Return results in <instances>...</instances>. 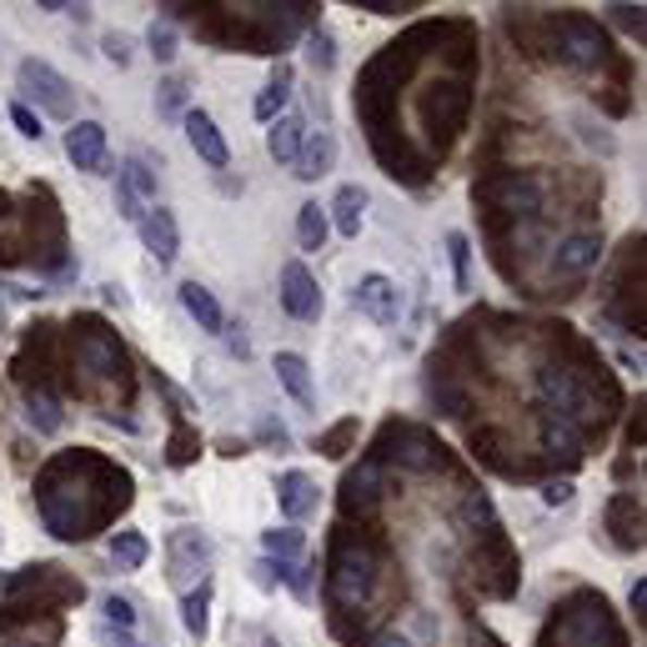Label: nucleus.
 <instances>
[{
	"label": "nucleus",
	"mask_w": 647,
	"mask_h": 647,
	"mask_svg": "<svg viewBox=\"0 0 647 647\" xmlns=\"http://www.w3.org/2000/svg\"><path fill=\"white\" fill-rule=\"evenodd\" d=\"M36 497H40V522L61 543H86L91 532H101L116 512L130 507V477L105 457H96L91 447H76V452H61L40 472Z\"/></svg>",
	"instance_id": "obj_1"
},
{
	"label": "nucleus",
	"mask_w": 647,
	"mask_h": 647,
	"mask_svg": "<svg viewBox=\"0 0 647 647\" xmlns=\"http://www.w3.org/2000/svg\"><path fill=\"white\" fill-rule=\"evenodd\" d=\"M382 568H387V557L372 537H351L341 527V537L332 543V562H326V608L332 612H351L372 602L376 583H382Z\"/></svg>",
	"instance_id": "obj_2"
},
{
	"label": "nucleus",
	"mask_w": 647,
	"mask_h": 647,
	"mask_svg": "<svg viewBox=\"0 0 647 647\" xmlns=\"http://www.w3.org/2000/svg\"><path fill=\"white\" fill-rule=\"evenodd\" d=\"M543 647H622V633L612 622V608L602 593H572L557 618L547 622Z\"/></svg>",
	"instance_id": "obj_3"
},
{
	"label": "nucleus",
	"mask_w": 647,
	"mask_h": 647,
	"mask_svg": "<svg viewBox=\"0 0 647 647\" xmlns=\"http://www.w3.org/2000/svg\"><path fill=\"white\" fill-rule=\"evenodd\" d=\"M466 116H472V80L466 76H437L416 101V121L437 155L466 130Z\"/></svg>",
	"instance_id": "obj_4"
},
{
	"label": "nucleus",
	"mask_w": 647,
	"mask_h": 647,
	"mask_svg": "<svg viewBox=\"0 0 647 647\" xmlns=\"http://www.w3.org/2000/svg\"><path fill=\"white\" fill-rule=\"evenodd\" d=\"M71 362L76 372H86L91 382H121L130 391V362H126V347L101 316H76L71 322Z\"/></svg>",
	"instance_id": "obj_5"
},
{
	"label": "nucleus",
	"mask_w": 647,
	"mask_h": 647,
	"mask_svg": "<svg viewBox=\"0 0 647 647\" xmlns=\"http://www.w3.org/2000/svg\"><path fill=\"white\" fill-rule=\"evenodd\" d=\"M472 196H477V207H487L493 216L532 221L547 201V176H537V171H493V176H482V182L472 186Z\"/></svg>",
	"instance_id": "obj_6"
},
{
	"label": "nucleus",
	"mask_w": 647,
	"mask_h": 647,
	"mask_svg": "<svg viewBox=\"0 0 647 647\" xmlns=\"http://www.w3.org/2000/svg\"><path fill=\"white\" fill-rule=\"evenodd\" d=\"M547 30V46H552V55L562 65H602L612 55L608 36H602V26H597L593 15L583 11H562V15H547L543 21Z\"/></svg>",
	"instance_id": "obj_7"
},
{
	"label": "nucleus",
	"mask_w": 647,
	"mask_h": 647,
	"mask_svg": "<svg viewBox=\"0 0 647 647\" xmlns=\"http://www.w3.org/2000/svg\"><path fill=\"white\" fill-rule=\"evenodd\" d=\"M372 457L382 466H401V472H437V466H447V447L427 427H416V422H391Z\"/></svg>",
	"instance_id": "obj_8"
},
{
	"label": "nucleus",
	"mask_w": 647,
	"mask_h": 647,
	"mask_svg": "<svg viewBox=\"0 0 647 647\" xmlns=\"http://www.w3.org/2000/svg\"><path fill=\"white\" fill-rule=\"evenodd\" d=\"M15 80H21V96H26V101H36L46 116H55V121H71V116H76V91H71V80H65L55 65H46V61H21Z\"/></svg>",
	"instance_id": "obj_9"
},
{
	"label": "nucleus",
	"mask_w": 647,
	"mask_h": 647,
	"mask_svg": "<svg viewBox=\"0 0 647 647\" xmlns=\"http://www.w3.org/2000/svg\"><path fill=\"white\" fill-rule=\"evenodd\" d=\"M382 497H387V466L376 462V457L357 462V472H347V477H341V512L372 518L376 507H382Z\"/></svg>",
	"instance_id": "obj_10"
},
{
	"label": "nucleus",
	"mask_w": 647,
	"mask_h": 647,
	"mask_svg": "<svg viewBox=\"0 0 647 647\" xmlns=\"http://www.w3.org/2000/svg\"><path fill=\"white\" fill-rule=\"evenodd\" d=\"M597 257H602V241H597L593 232H572V236L557 241L552 266H547V272H552L557 282H577V276H587L597 266Z\"/></svg>",
	"instance_id": "obj_11"
},
{
	"label": "nucleus",
	"mask_w": 647,
	"mask_h": 647,
	"mask_svg": "<svg viewBox=\"0 0 647 647\" xmlns=\"http://www.w3.org/2000/svg\"><path fill=\"white\" fill-rule=\"evenodd\" d=\"M282 307L297 316V322H316L322 316V286L316 276L301 266V261H286L282 266Z\"/></svg>",
	"instance_id": "obj_12"
},
{
	"label": "nucleus",
	"mask_w": 647,
	"mask_h": 647,
	"mask_svg": "<svg viewBox=\"0 0 647 647\" xmlns=\"http://www.w3.org/2000/svg\"><path fill=\"white\" fill-rule=\"evenodd\" d=\"M141 241H146V251L155 257V266H171V261L182 257V226H176V216H171L166 207H151V211H141Z\"/></svg>",
	"instance_id": "obj_13"
},
{
	"label": "nucleus",
	"mask_w": 647,
	"mask_h": 647,
	"mask_svg": "<svg viewBox=\"0 0 647 647\" xmlns=\"http://www.w3.org/2000/svg\"><path fill=\"white\" fill-rule=\"evenodd\" d=\"M351 307L362 311V316H372L376 326H391V322H397V311H401V301H397V286H391L382 272H372V276H362V282H357V291H351Z\"/></svg>",
	"instance_id": "obj_14"
},
{
	"label": "nucleus",
	"mask_w": 647,
	"mask_h": 647,
	"mask_svg": "<svg viewBox=\"0 0 647 647\" xmlns=\"http://www.w3.org/2000/svg\"><path fill=\"white\" fill-rule=\"evenodd\" d=\"M65 155L76 171H105V126L101 121H71L65 130Z\"/></svg>",
	"instance_id": "obj_15"
},
{
	"label": "nucleus",
	"mask_w": 647,
	"mask_h": 647,
	"mask_svg": "<svg viewBox=\"0 0 647 647\" xmlns=\"http://www.w3.org/2000/svg\"><path fill=\"white\" fill-rule=\"evenodd\" d=\"M182 126H186V141H191V151L207 161V166H216V171H226V161H232V151H226V136L216 130V121L207 116V111H186L182 116Z\"/></svg>",
	"instance_id": "obj_16"
},
{
	"label": "nucleus",
	"mask_w": 647,
	"mask_h": 647,
	"mask_svg": "<svg viewBox=\"0 0 647 647\" xmlns=\"http://www.w3.org/2000/svg\"><path fill=\"white\" fill-rule=\"evenodd\" d=\"M537 437H543V452L552 457V462H562V466H577L583 462V432L572 427V422H562V416H552V412H543V422H537Z\"/></svg>",
	"instance_id": "obj_17"
},
{
	"label": "nucleus",
	"mask_w": 647,
	"mask_h": 647,
	"mask_svg": "<svg viewBox=\"0 0 647 647\" xmlns=\"http://www.w3.org/2000/svg\"><path fill=\"white\" fill-rule=\"evenodd\" d=\"M608 532L622 552H637L643 547V502L633 493H618L608 502Z\"/></svg>",
	"instance_id": "obj_18"
},
{
	"label": "nucleus",
	"mask_w": 647,
	"mask_h": 647,
	"mask_svg": "<svg viewBox=\"0 0 647 647\" xmlns=\"http://www.w3.org/2000/svg\"><path fill=\"white\" fill-rule=\"evenodd\" d=\"M155 196V176L146 161H126L121 166V182H116V207L126 221H141V201Z\"/></svg>",
	"instance_id": "obj_19"
},
{
	"label": "nucleus",
	"mask_w": 647,
	"mask_h": 647,
	"mask_svg": "<svg viewBox=\"0 0 647 647\" xmlns=\"http://www.w3.org/2000/svg\"><path fill=\"white\" fill-rule=\"evenodd\" d=\"M211 562V543L201 537L196 527H182L171 532V583H186L196 568H207Z\"/></svg>",
	"instance_id": "obj_20"
},
{
	"label": "nucleus",
	"mask_w": 647,
	"mask_h": 647,
	"mask_svg": "<svg viewBox=\"0 0 647 647\" xmlns=\"http://www.w3.org/2000/svg\"><path fill=\"white\" fill-rule=\"evenodd\" d=\"M276 502H282V512L291 518V527H297L307 512H316V487H311L307 472H282V482H276Z\"/></svg>",
	"instance_id": "obj_21"
},
{
	"label": "nucleus",
	"mask_w": 647,
	"mask_h": 647,
	"mask_svg": "<svg viewBox=\"0 0 647 647\" xmlns=\"http://www.w3.org/2000/svg\"><path fill=\"white\" fill-rule=\"evenodd\" d=\"M332 161H337V141H332V130H316L307 141H301V155H297V176L301 182H322L326 171H332Z\"/></svg>",
	"instance_id": "obj_22"
},
{
	"label": "nucleus",
	"mask_w": 647,
	"mask_h": 647,
	"mask_svg": "<svg viewBox=\"0 0 647 647\" xmlns=\"http://www.w3.org/2000/svg\"><path fill=\"white\" fill-rule=\"evenodd\" d=\"M276 382L291 391V401H301V407H316V387H311L307 357H297V351H276Z\"/></svg>",
	"instance_id": "obj_23"
},
{
	"label": "nucleus",
	"mask_w": 647,
	"mask_h": 647,
	"mask_svg": "<svg viewBox=\"0 0 647 647\" xmlns=\"http://www.w3.org/2000/svg\"><path fill=\"white\" fill-rule=\"evenodd\" d=\"M182 307H186V316H191L201 332H226V311H221V301L211 297L201 282H186L182 286Z\"/></svg>",
	"instance_id": "obj_24"
},
{
	"label": "nucleus",
	"mask_w": 647,
	"mask_h": 647,
	"mask_svg": "<svg viewBox=\"0 0 647 647\" xmlns=\"http://www.w3.org/2000/svg\"><path fill=\"white\" fill-rule=\"evenodd\" d=\"M301 141H307V121L301 116H282L266 130V151H272V161H282V166H297Z\"/></svg>",
	"instance_id": "obj_25"
},
{
	"label": "nucleus",
	"mask_w": 647,
	"mask_h": 647,
	"mask_svg": "<svg viewBox=\"0 0 647 647\" xmlns=\"http://www.w3.org/2000/svg\"><path fill=\"white\" fill-rule=\"evenodd\" d=\"M326 221H337V232L357 241V232H362V221H366V191H362V186H341Z\"/></svg>",
	"instance_id": "obj_26"
},
{
	"label": "nucleus",
	"mask_w": 647,
	"mask_h": 647,
	"mask_svg": "<svg viewBox=\"0 0 647 647\" xmlns=\"http://www.w3.org/2000/svg\"><path fill=\"white\" fill-rule=\"evenodd\" d=\"M26 422L36 432H61V397L51 387H26Z\"/></svg>",
	"instance_id": "obj_27"
},
{
	"label": "nucleus",
	"mask_w": 647,
	"mask_h": 647,
	"mask_svg": "<svg viewBox=\"0 0 647 647\" xmlns=\"http://www.w3.org/2000/svg\"><path fill=\"white\" fill-rule=\"evenodd\" d=\"M286 101H291V65L282 61V65L272 71V86L257 96V121H266V126H272V121H282Z\"/></svg>",
	"instance_id": "obj_28"
},
{
	"label": "nucleus",
	"mask_w": 647,
	"mask_h": 647,
	"mask_svg": "<svg viewBox=\"0 0 647 647\" xmlns=\"http://www.w3.org/2000/svg\"><path fill=\"white\" fill-rule=\"evenodd\" d=\"M326 232H332V221H326V207L307 201V207L297 211V247H301V251H322V247H326Z\"/></svg>",
	"instance_id": "obj_29"
},
{
	"label": "nucleus",
	"mask_w": 647,
	"mask_h": 647,
	"mask_svg": "<svg viewBox=\"0 0 647 647\" xmlns=\"http://www.w3.org/2000/svg\"><path fill=\"white\" fill-rule=\"evenodd\" d=\"M182 622L196 643L211 633V583H196V593L182 597Z\"/></svg>",
	"instance_id": "obj_30"
},
{
	"label": "nucleus",
	"mask_w": 647,
	"mask_h": 647,
	"mask_svg": "<svg viewBox=\"0 0 647 647\" xmlns=\"http://www.w3.org/2000/svg\"><path fill=\"white\" fill-rule=\"evenodd\" d=\"M111 557H116V568H126V572L146 568V557H151V543H146V532H136V527L111 532Z\"/></svg>",
	"instance_id": "obj_31"
},
{
	"label": "nucleus",
	"mask_w": 647,
	"mask_h": 647,
	"mask_svg": "<svg viewBox=\"0 0 647 647\" xmlns=\"http://www.w3.org/2000/svg\"><path fill=\"white\" fill-rule=\"evenodd\" d=\"M261 547H266V557H272V562H291V557L307 552V532L286 522V527L261 532Z\"/></svg>",
	"instance_id": "obj_32"
},
{
	"label": "nucleus",
	"mask_w": 647,
	"mask_h": 647,
	"mask_svg": "<svg viewBox=\"0 0 647 647\" xmlns=\"http://www.w3.org/2000/svg\"><path fill=\"white\" fill-rule=\"evenodd\" d=\"M447 251H452L457 291H466V286H472V241H466L462 232H452V236H447Z\"/></svg>",
	"instance_id": "obj_33"
},
{
	"label": "nucleus",
	"mask_w": 647,
	"mask_h": 647,
	"mask_svg": "<svg viewBox=\"0 0 647 647\" xmlns=\"http://www.w3.org/2000/svg\"><path fill=\"white\" fill-rule=\"evenodd\" d=\"M196 457H201V437H191L186 427H176V437L166 441V462L171 466H191Z\"/></svg>",
	"instance_id": "obj_34"
},
{
	"label": "nucleus",
	"mask_w": 647,
	"mask_h": 647,
	"mask_svg": "<svg viewBox=\"0 0 647 647\" xmlns=\"http://www.w3.org/2000/svg\"><path fill=\"white\" fill-rule=\"evenodd\" d=\"M155 111L161 116H186V80H161V91H155Z\"/></svg>",
	"instance_id": "obj_35"
},
{
	"label": "nucleus",
	"mask_w": 647,
	"mask_h": 647,
	"mask_svg": "<svg viewBox=\"0 0 647 647\" xmlns=\"http://www.w3.org/2000/svg\"><path fill=\"white\" fill-rule=\"evenodd\" d=\"M307 61H311V71H332L337 65V51H332V36H326L322 26L307 36Z\"/></svg>",
	"instance_id": "obj_36"
},
{
	"label": "nucleus",
	"mask_w": 647,
	"mask_h": 647,
	"mask_svg": "<svg viewBox=\"0 0 647 647\" xmlns=\"http://www.w3.org/2000/svg\"><path fill=\"white\" fill-rule=\"evenodd\" d=\"M146 46H151V55H155L161 65H171V61H176V30H171L166 21L146 30Z\"/></svg>",
	"instance_id": "obj_37"
},
{
	"label": "nucleus",
	"mask_w": 647,
	"mask_h": 647,
	"mask_svg": "<svg viewBox=\"0 0 647 647\" xmlns=\"http://www.w3.org/2000/svg\"><path fill=\"white\" fill-rule=\"evenodd\" d=\"M351 437H357V416H347V422H337L332 432H322V441H316V447H322L326 457H347V441Z\"/></svg>",
	"instance_id": "obj_38"
},
{
	"label": "nucleus",
	"mask_w": 647,
	"mask_h": 647,
	"mask_svg": "<svg viewBox=\"0 0 647 647\" xmlns=\"http://www.w3.org/2000/svg\"><path fill=\"white\" fill-rule=\"evenodd\" d=\"M105 622H116V633H130L136 627V608H130V597H105Z\"/></svg>",
	"instance_id": "obj_39"
},
{
	"label": "nucleus",
	"mask_w": 647,
	"mask_h": 647,
	"mask_svg": "<svg viewBox=\"0 0 647 647\" xmlns=\"http://www.w3.org/2000/svg\"><path fill=\"white\" fill-rule=\"evenodd\" d=\"M11 121H15V130H21V136H30V141H40V136H46V130H40V116L30 111L26 101H15V105H11Z\"/></svg>",
	"instance_id": "obj_40"
},
{
	"label": "nucleus",
	"mask_w": 647,
	"mask_h": 647,
	"mask_svg": "<svg viewBox=\"0 0 647 647\" xmlns=\"http://www.w3.org/2000/svg\"><path fill=\"white\" fill-rule=\"evenodd\" d=\"M612 26L643 40V5H612Z\"/></svg>",
	"instance_id": "obj_41"
},
{
	"label": "nucleus",
	"mask_w": 647,
	"mask_h": 647,
	"mask_svg": "<svg viewBox=\"0 0 647 647\" xmlns=\"http://www.w3.org/2000/svg\"><path fill=\"white\" fill-rule=\"evenodd\" d=\"M101 46H105V61L130 65V36H121V30H105V36H101Z\"/></svg>",
	"instance_id": "obj_42"
},
{
	"label": "nucleus",
	"mask_w": 647,
	"mask_h": 647,
	"mask_svg": "<svg viewBox=\"0 0 647 647\" xmlns=\"http://www.w3.org/2000/svg\"><path fill=\"white\" fill-rule=\"evenodd\" d=\"M362 11H376V15H407V11H416V0H362Z\"/></svg>",
	"instance_id": "obj_43"
},
{
	"label": "nucleus",
	"mask_w": 647,
	"mask_h": 647,
	"mask_svg": "<svg viewBox=\"0 0 647 647\" xmlns=\"http://www.w3.org/2000/svg\"><path fill=\"white\" fill-rule=\"evenodd\" d=\"M543 502H547V507L572 502V482H568V477H562V482H547V487H543Z\"/></svg>",
	"instance_id": "obj_44"
},
{
	"label": "nucleus",
	"mask_w": 647,
	"mask_h": 647,
	"mask_svg": "<svg viewBox=\"0 0 647 647\" xmlns=\"http://www.w3.org/2000/svg\"><path fill=\"white\" fill-rule=\"evenodd\" d=\"M251 572H257V587H261V593H272V587L282 583V577H276V562H272V557H266V562H257Z\"/></svg>",
	"instance_id": "obj_45"
},
{
	"label": "nucleus",
	"mask_w": 647,
	"mask_h": 647,
	"mask_svg": "<svg viewBox=\"0 0 647 647\" xmlns=\"http://www.w3.org/2000/svg\"><path fill=\"white\" fill-rule=\"evenodd\" d=\"M261 441H276V447H286V427H282V422H266V427H261Z\"/></svg>",
	"instance_id": "obj_46"
},
{
	"label": "nucleus",
	"mask_w": 647,
	"mask_h": 647,
	"mask_svg": "<svg viewBox=\"0 0 647 647\" xmlns=\"http://www.w3.org/2000/svg\"><path fill=\"white\" fill-rule=\"evenodd\" d=\"M643 608H647V583L637 577V583H633V612H637V622H643Z\"/></svg>",
	"instance_id": "obj_47"
},
{
	"label": "nucleus",
	"mask_w": 647,
	"mask_h": 647,
	"mask_svg": "<svg viewBox=\"0 0 647 647\" xmlns=\"http://www.w3.org/2000/svg\"><path fill=\"white\" fill-rule=\"evenodd\" d=\"M226 341H232V351H236V357H247V337H241V332H236V326H232V337H226Z\"/></svg>",
	"instance_id": "obj_48"
},
{
	"label": "nucleus",
	"mask_w": 647,
	"mask_h": 647,
	"mask_svg": "<svg viewBox=\"0 0 647 647\" xmlns=\"http://www.w3.org/2000/svg\"><path fill=\"white\" fill-rule=\"evenodd\" d=\"M372 647H407V637H397V633H387V637H376Z\"/></svg>",
	"instance_id": "obj_49"
},
{
	"label": "nucleus",
	"mask_w": 647,
	"mask_h": 647,
	"mask_svg": "<svg viewBox=\"0 0 647 647\" xmlns=\"http://www.w3.org/2000/svg\"><path fill=\"white\" fill-rule=\"evenodd\" d=\"M5 583H11V577H5V572H0V587H5Z\"/></svg>",
	"instance_id": "obj_50"
}]
</instances>
